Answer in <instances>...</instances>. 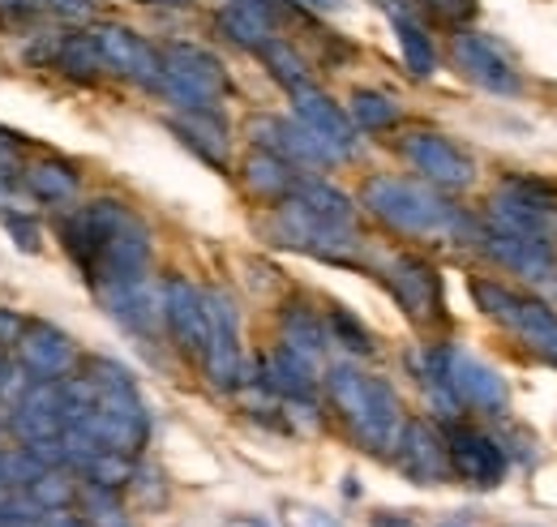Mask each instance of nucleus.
<instances>
[{
    "instance_id": "de8ad7c7",
    "label": "nucleus",
    "mask_w": 557,
    "mask_h": 527,
    "mask_svg": "<svg viewBox=\"0 0 557 527\" xmlns=\"http://www.w3.org/2000/svg\"><path fill=\"white\" fill-rule=\"evenodd\" d=\"M4 4H9V0H4Z\"/></svg>"
},
{
    "instance_id": "e433bc0d",
    "label": "nucleus",
    "mask_w": 557,
    "mask_h": 527,
    "mask_svg": "<svg viewBox=\"0 0 557 527\" xmlns=\"http://www.w3.org/2000/svg\"><path fill=\"white\" fill-rule=\"evenodd\" d=\"M283 524L287 527H344L335 515H326L322 506H305V502H287V506H283Z\"/></svg>"
},
{
    "instance_id": "f257e3e1",
    "label": "nucleus",
    "mask_w": 557,
    "mask_h": 527,
    "mask_svg": "<svg viewBox=\"0 0 557 527\" xmlns=\"http://www.w3.org/2000/svg\"><path fill=\"white\" fill-rule=\"evenodd\" d=\"M57 232L82 279L95 287V296L150 274V232L125 201H86L57 223Z\"/></svg>"
},
{
    "instance_id": "5701e85b",
    "label": "nucleus",
    "mask_w": 557,
    "mask_h": 527,
    "mask_svg": "<svg viewBox=\"0 0 557 527\" xmlns=\"http://www.w3.org/2000/svg\"><path fill=\"white\" fill-rule=\"evenodd\" d=\"M262 387H271L283 399H313V391H318V365L278 343L275 352L262 360Z\"/></svg>"
},
{
    "instance_id": "a18cd8bd",
    "label": "nucleus",
    "mask_w": 557,
    "mask_h": 527,
    "mask_svg": "<svg viewBox=\"0 0 557 527\" xmlns=\"http://www.w3.org/2000/svg\"><path fill=\"white\" fill-rule=\"evenodd\" d=\"M442 527H472V524H468V519L459 515V519H446V524H442Z\"/></svg>"
},
{
    "instance_id": "f03ea898",
    "label": "nucleus",
    "mask_w": 557,
    "mask_h": 527,
    "mask_svg": "<svg viewBox=\"0 0 557 527\" xmlns=\"http://www.w3.org/2000/svg\"><path fill=\"white\" fill-rule=\"evenodd\" d=\"M326 395L335 403V412L344 416L348 433L360 442V451H369V455L395 451L399 429H404V403L386 378L360 373L351 365H335L326 373Z\"/></svg>"
},
{
    "instance_id": "a211bd4d",
    "label": "nucleus",
    "mask_w": 557,
    "mask_h": 527,
    "mask_svg": "<svg viewBox=\"0 0 557 527\" xmlns=\"http://www.w3.org/2000/svg\"><path fill=\"white\" fill-rule=\"evenodd\" d=\"M249 137L258 150H271L287 163H309V168H326L339 163L335 150L326 142H318L300 121H278V117H253L249 121Z\"/></svg>"
},
{
    "instance_id": "ea45409f",
    "label": "nucleus",
    "mask_w": 557,
    "mask_h": 527,
    "mask_svg": "<svg viewBox=\"0 0 557 527\" xmlns=\"http://www.w3.org/2000/svg\"><path fill=\"white\" fill-rule=\"evenodd\" d=\"M22 327H26V322H22L17 314L0 309V347H4V343H17V334H22Z\"/></svg>"
},
{
    "instance_id": "49530a36",
    "label": "nucleus",
    "mask_w": 557,
    "mask_h": 527,
    "mask_svg": "<svg viewBox=\"0 0 557 527\" xmlns=\"http://www.w3.org/2000/svg\"><path fill=\"white\" fill-rule=\"evenodd\" d=\"M141 4H189V0H141Z\"/></svg>"
},
{
    "instance_id": "f704fd0d",
    "label": "nucleus",
    "mask_w": 557,
    "mask_h": 527,
    "mask_svg": "<svg viewBox=\"0 0 557 527\" xmlns=\"http://www.w3.org/2000/svg\"><path fill=\"white\" fill-rule=\"evenodd\" d=\"M73 498V485L65 480V476H52V471H39L35 480H30V502L35 506H65Z\"/></svg>"
},
{
    "instance_id": "39448f33",
    "label": "nucleus",
    "mask_w": 557,
    "mask_h": 527,
    "mask_svg": "<svg viewBox=\"0 0 557 527\" xmlns=\"http://www.w3.org/2000/svg\"><path fill=\"white\" fill-rule=\"evenodd\" d=\"M472 301L493 322L515 330L528 352H536L545 365L557 369V309L549 301L519 296V292H510L506 283H493V279H472Z\"/></svg>"
},
{
    "instance_id": "4468645a",
    "label": "nucleus",
    "mask_w": 557,
    "mask_h": 527,
    "mask_svg": "<svg viewBox=\"0 0 557 527\" xmlns=\"http://www.w3.org/2000/svg\"><path fill=\"white\" fill-rule=\"evenodd\" d=\"M446 455H450V476L493 489L506 476V451L472 425H450L446 429Z\"/></svg>"
},
{
    "instance_id": "ddd939ff",
    "label": "nucleus",
    "mask_w": 557,
    "mask_h": 527,
    "mask_svg": "<svg viewBox=\"0 0 557 527\" xmlns=\"http://www.w3.org/2000/svg\"><path fill=\"white\" fill-rule=\"evenodd\" d=\"M446 387L459 407H476L485 416H506L510 412V391L502 382V373L476 360L472 352H459V347H446Z\"/></svg>"
},
{
    "instance_id": "1a4fd4ad",
    "label": "nucleus",
    "mask_w": 557,
    "mask_h": 527,
    "mask_svg": "<svg viewBox=\"0 0 557 527\" xmlns=\"http://www.w3.org/2000/svg\"><path fill=\"white\" fill-rule=\"evenodd\" d=\"M159 314H163V327L172 334L176 352H185L189 360H202L207 356L210 314H207V292L202 287H194L181 274H168L163 287H159Z\"/></svg>"
},
{
    "instance_id": "a878e982",
    "label": "nucleus",
    "mask_w": 557,
    "mask_h": 527,
    "mask_svg": "<svg viewBox=\"0 0 557 527\" xmlns=\"http://www.w3.org/2000/svg\"><path fill=\"white\" fill-rule=\"evenodd\" d=\"M292 201H300L309 215H318V219H326V223H339V228H356V206H351L348 194H339L335 185H326V181H318V176H296V185H292Z\"/></svg>"
},
{
    "instance_id": "9d476101",
    "label": "nucleus",
    "mask_w": 557,
    "mask_h": 527,
    "mask_svg": "<svg viewBox=\"0 0 557 527\" xmlns=\"http://www.w3.org/2000/svg\"><path fill=\"white\" fill-rule=\"evenodd\" d=\"M210 339H207V378L214 391H240L245 387V360H240V314L227 292H207Z\"/></svg>"
},
{
    "instance_id": "4c0bfd02",
    "label": "nucleus",
    "mask_w": 557,
    "mask_h": 527,
    "mask_svg": "<svg viewBox=\"0 0 557 527\" xmlns=\"http://www.w3.org/2000/svg\"><path fill=\"white\" fill-rule=\"evenodd\" d=\"M4 228H9V236H13L26 254H35V249H39V228H35L26 215H4Z\"/></svg>"
},
{
    "instance_id": "f8f14e48",
    "label": "nucleus",
    "mask_w": 557,
    "mask_h": 527,
    "mask_svg": "<svg viewBox=\"0 0 557 527\" xmlns=\"http://www.w3.org/2000/svg\"><path fill=\"white\" fill-rule=\"evenodd\" d=\"M399 150L433 189H468L476 181V159L446 133H408Z\"/></svg>"
},
{
    "instance_id": "2eb2a0df",
    "label": "nucleus",
    "mask_w": 557,
    "mask_h": 527,
    "mask_svg": "<svg viewBox=\"0 0 557 527\" xmlns=\"http://www.w3.org/2000/svg\"><path fill=\"white\" fill-rule=\"evenodd\" d=\"M395 463L408 480L417 485H442L450 480V455H446V438L429 425V420H404L399 442H395Z\"/></svg>"
},
{
    "instance_id": "4be33fe9",
    "label": "nucleus",
    "mask_w": 557,
    "mask_h": 527,
    "mask_svg": "<svg viewBox=\"0 0 557 527\" xmlns=\"http://www.w3.org/2000/svg\"><path fill=\"white\" fill-rule=\"evenodd\" d=\"M99 301H103V309L112 314V322H121V327L129 330V334H138V339H150L154 327L163 322V314H159V296H154L150 279L108 287V292H99Z\"/></svg>"
},
{
    "instance_id": "58836bf2",
    "label": "nucleus",
    "mask_w": 557,
    "mask_h": 527,
    "mask_svg": "<svg viewBox=\"0 0 557 527\" xmlns=\"http://www.w3.org/2000/svg\"><path fill=\"white\" fill-rule=\"evenodd\" d=\"M39 4H48L52 13H65V17H86L95 0H39Z\"/></svg>"
},
{
    "instance_id": "c85d7f7f",
    "label": "nucleus",
    "mask_w": 557,
    "mask_h": 527,
    "mask_svg": "<svg viewBox=\"0 0 557 527\" xmlns=\"http://www.w3.org/2000/svg\"><path fill=\"white\" fill-rule=\"evenodd\" d=\"M26 189L48 206H65L77 198V172L61 159H44V163L26 168Z\"/></svg>"
},
{
    "instance_id": "72a5a7b5",
    "label": "nucleus",
    "mask_w": 557,
    "mask_h": 527,
    "mask_svg": "<svg viewBox=\"0 0 557 527\" xmlns=\"http://www.w3.org/2000/svg\"><path fill=\"white\" fill-rule=\"evenodd\" d=\"M82 502H86V524L90 527H129L121 506H116V489H103V485H86L82 489Z\"/></svg>"
},
{
    "instance_id": "c03bdc74",
    "label": "nucleus",
    "mask_w": 557,
    "mask_h": 527,
    "mask_svg": "<svg viewBox=\"0 0 557 527\" xmlns=\"http://www.w3.org/2000/svg\"><path fill=\"white\" fill-rule=\"evenodd\" d=\"M223 527H271V524L258 519V515H232V519H223Z\"/></svg>"
},
{
    "instance_id": "6e6552de",
    "label": "nucleus",
    "mask_w": 557,
    "mask_h": 527,
    "mask_svg": "<svg viewBox=\"0 0 557 527\" xmlns=\"http://www.w3.org/2000/svg\"><path fill=\"white\" fill-rule=\"evenodd\" d=\"M450 61L459 65V73L468 82H476L488 95H502V99H519L523 95V73H519V65L488 35L472 30V26H459L450 35Z\"/></svg>"
},
{
    "instance_id": "7c9ffc66",
    "label": "nucleus",
    "mask_w": 557,
    "mask_h": 527,
    "mask_svg": "<svg viewBox=\"0 0 557 527\" xmlns=\"http://www.w3.org/2000/svg\"><path fill=\"white\" fill-rule=\"evenodd\" d=\"M258 57H262V65L271 69V77H275L287 95L313 82V77H309V65H305V57H300L287 39H278V35L271 39V44H262V48H258Z\"/></svg>"
},
{
    "instance_id": "9b49d317",
    "label": "nucleus",
    "mask_w": 557,
    "mask_h": 527,
    "mask_svg": "<svg viewBox=\"0 0 557 527\" xmlns=\"http://www.w3.org/2000/svg\"><path fill=\"white\" fill-rule=\"evenodd\" d=\"M382 279L395 296V305L417 322V327H433L446 318V301H442V279L437 270L424 262V258H412V254H399L382 266Z\"/></svg>"
},
{
    "instance_id": "6ab92c4d",
    "label": "nucleus",
    "mask_w": 557,
    "mask_h": 527,
    "mask_svg": "<svg viewBox=\"0 0 557 527\" xmlns=\"http://www.w3.org/2000/svg\"><path fill=\"white\" fill-rule=\"evenodd\" d=\"M481 236V249L497 266L523 274L528 283H557V262H554V245L545 241H528V236H510V232H497V228H476Z\"/></svg>"
},
{
    "instance_id": "b1692460",
    "label": "nucleus",
    "mask_w": 557,
    "mask_h": 527,
    "mask_svg": "<svg viewBox=\"0 0 557 527\" xmlns=\"http://www.w3.org/2000/svg\"><path fill=\"white\" fill-rule=\"evenodd\" d=\"M172 133L194 150L202 155L210 168H227V121L219 112H185V117H172Z\"/></svg>"
},
{
    "instance_id": "423d86ee",
    "label": "nucleus",
    "mask_w": 557,
    "mask_h": 527,
    "mask_svg": "<svg viewBox=\"0 0 557 527\" xmlns=\"http://www.w3.org/2000/svg\"><path fill=\"white\" fill-rule=\"evenodd\" d=\"M488 228L554 245L557 185L536 181V176H506V181L497 185V194L488 198Z\"/></svg>"
},
{
    "instance_id": "f3484780",
    "label": "nucleus",
    "mask_w": 557,
    "mask_h": 527,
    "mask_svg": "<svg viewBox=\"0 0 557 527\" xmlns=\"http://www.w3.org/2000/svg\"><path fill=\"white\" fill-rule=\"evenodd\" d=\"M95 44H99V52H103V65L116 69L121 77H129V82H138V86H150V90H159V77H163V61H159V52L141 39L138 30H129V26H99L95 30Z\"/></svg>"
},
{
    "instance_id": "37998d69",
    "label": "nucleus",
    "mask_w": 557,
    "mask_h": 527,
    "mask_svg": "<svg viewBox=\"0 0 557 527\" xmlns=\"http://www.w3.org/2000/svg\"><path fill=\"white\" fill-rule=\"evenodd\" d=\"M44 527H90V524H86V519H73V515H61V511H52Z\"/></svg>"
},
{
    "instance_id": "dca6fc26",
    "label": "nucleus",
    "mask_w": 557,
    "mask_h": 527,
    "mask_svg": "<svg viewBox=\"0 0 557 527\" xmlns=\"http://www.w3.org/2000/svg\"><path fill=\"white\" fill-rule=\"evenodd\" d=\"M292 108H296V121L305 130L335 150V159H348L351 150H356V125H351V117L326 90H318L313 82L300 86V90H292Z\"/></svg>"
},
{
    "instance_id": "aec40b11",
    "label": "nucleus",
    "mask_w": 557,
    "mask_h": 527,
    "mask_svg": "<svg viewBox=\"0 0 557 527\" xmlns=\"http://www.w3.org/2000/svg\"><path fill=\"white\" fill-rule=\"evenodd\" d=\"M17 356L30 373L39 378H65L73 365H77V347L65 330L48 327V322H26L17 334Z\"/></svg>"
},
{
    "instance_id": "0eeeda50",
    "label": "nucleus",
    "mask_w": 557,
    "mask_h": 527,
    "mask_svg": "<svg viewBox=\"0 0 557 527\" xmlns=\"http://www.w3.org/2000/svg\"><path fill=\"white\" fill-rule=\"evenodd\" d=\"M271 232L278 236V245H292V249H305L313 258H326V262H351L356 254V228H339V223H326L318 215H309L300 201L283 198L271 219Z\"/></svg>"
},
{
    "instance_id": "7ed1b4c3",
    "label": "nucleus",
    "mask_w": 557,
    "mask_h": 527,
    "mask_svg": "<svg viewBox=\"0 0 557 527\" xmlns=\"http://www.w3.org/2000/svg\"><path fill=\"white\" fill-rule=\"evenodd\" d=\"M360 201L369 215H377L386 228L404 232V236H463L472 228V219L463 210H455L442 194H433L429 185H412L399 176H373L364 181Z\"/></svg>"
},
{
    "instance_id": "393cba45",
    "label": "nucleus",
    "mask_w": 557,
    "mask_h": 527,
    "mask_svg": "<svg viewBox=\"0 0 557 527\" xmlns=\"http://www.w3.org/2000/svg\"><path fill=\"white\" fill-rule=\"evenodd\" d=\"M278 334H283V347L300 352V356L313 360V365H318V360L326 356V347H331L326 322H322L309 305H300V301L283 305V314H278Z\"/></svg>"
},
{
    "instance_id": "20e7f679",
    "label": "nucleus",
    "mask_w": 557,
    "mask_h": 527,
    "mask_svg": "<svg viewBox=\"0 0 557 527\" xmlns=\"http://www.w3.org/2000/svg\"><path fill=\"white\" fill-rule=\"evenodd\" d=\"M159 61H163L159 90L185 112H219V99L232 95V77H227L223 61L198 44L176 39L159 52Z\"/></svg>"
},
{
    "instance_id": "2f4dec72",
    "label": "nucleus",
    "mask_w": 557,
    "mask_h": 527,
    "mask_svg": "<svg viewBox=\"0 0 557 527\" xmlns=\"http://www.w3.org/2000/svg\"><path fill=\"white\" fill-rule=\"evenodd\" d=\"M57 69H65L77 82H95L108 65H103V52H99L95 35H65L57 44Z\"/></svg>"
},
{
    "instance_id": "cd10ccee",
    "label": "nucleus",
    "mask_w": 557,
    "mask_h": 527,
    "mask_svg": "<svg viewBox=\"0 0 557 527\" xmlns=\"http://www.w3.org/2000/svg\"><path fill=\"white\" fill-rule=\"evenodd\" d=\"M386 9H391V22H395V35H399V48H404V65H408V73H412V77H433L437 52H433L429 30L420 26L408 9H395V4H386Z\"/></svg>"
},
{
    "instance_id": "c9c22d12",
    "label": "nucleus",
    "mask_w": 557,
    "mask_h": 527,
    "mask_svg": "<svg viewBox=\"0 0 557 527\" xmlns=\"http://www.w3.org/2000/svg\"><path fill=\"white\" fill-rule=\"evenodd\" d=\"M437 22H446V26H463V22H472L476 17V0H420Z\"/></svg>"
},
{
    "instance_id": "bb28decb",
    "label": "nucleus",
    "mask_w": 557,
    "mask_h": 527,
    "mask_svg": "<svg viewBox=\"0 0 557 527\" xmlns=\"http://www.w3.org/2000/svg\"><path fill=\"white\" fill-rule=\"evenodd\" d=\"M296 176H300V172H292V163L271 155V150H253V155L245 159V185H249L253 198H262V201H275L278 206V201L292 194Z\"/></svg>"
},
{
    "instance_id": "c756f323",
    "label": "nucleus",
    "mask_w": 557,
    "mask_h": 527,
    "mask_svg": "<svg viewBox=\"0 0 557 527\" xmlns=\"http://www.w3.org/2000/svg\"><path fill=\"white\" fill-rule=\"evenodd\" d=\"M348 117L356 130H369V133H382V130H395L399 125V103L382 90H351V103H348Z\"/></svg>"
},
{
    "instance_id": "412c9836",
    "label": "nucleus",
    "mask_w": 557,
    "mask_h": 527,
    "mask_svg": "<svg viewBox=\"0 0 557 527\" xmlns=\"http://www.w3.org/2000/svg\"><path fill=\"white\" fill-rule=\"evenodd\" d=\"M13 407H17L13 412V429L26 442L30 438H48V433H65V387H61V378H44Z\"/></svg>"
},
{
    "instance_id": "473e14b6",
    "label": "nucleus",
    "mask_w": 557,
    "mask_h": 527,
    "mask_svg": "<svg viewBox=\"0 0 557 527\" xmlns=\"http://www.w3.org/2000/svg\"><path fill=\"white\" fill-rule=\"evenodd\" d=\"M326 334H331L339 347L356 352V356H369V352H373V334H369V327H364L356 314H348L344 305H335V309L326 314Z\"/></svg>"
},
{
    "instance_id": "a19ab883",
    "label": "nucleus",
    "mask_w": 557,
    "mask_h": 527,
    "mask_svg": "<svg viewBox=\"0 0 557 527\" xmlns=\"http://www.w3.org/2000/svg\"><path fill=\"white\" fill-rule=\"evenodd\" d=\"M369 527H417V519L412 515H399V511H377L369 519Z\"/></svg>"
},
{
    "instance_id": "79ce46f5",
    "label": "nucleus",
    "mask_w": 557,
    "mask_h": 527,
    "mask_svg": "<svg viewBox=\"0 0 557 527\" xmlns=\"http://www.w3.org/2000/svg\"><path fill=\"white\" fill-rule=\"evenodd\" d=\"M296 9H313V13H339L348 9V0H292Z\"/></svg>"
}]
</instances>
